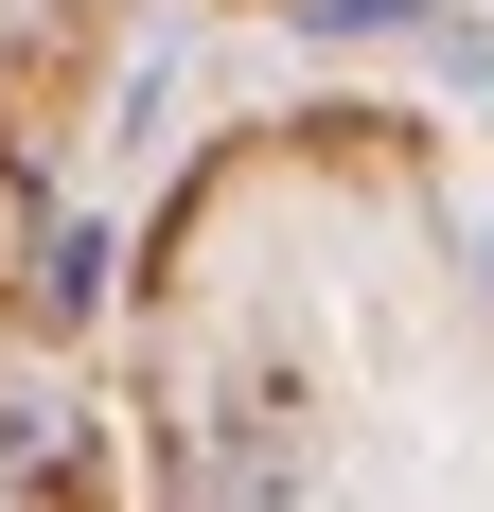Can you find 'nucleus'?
<instances>
[{
    "instance_id": "obj_1",
    "label": "nucleus",
    "mask_w": 494,
    "mask_h": 512,
    "mask_svg": "<svg viewBox=\"0 0 494 512\" xmlns=\"http://www.w3.org/2000/svg\"><path fill=\"white\" fill-rule=\"evenodd\" d=\"M300 36H336V53H442V71H494V36L459 18V0H300Z\"/></svg>"
}]
</instances>
